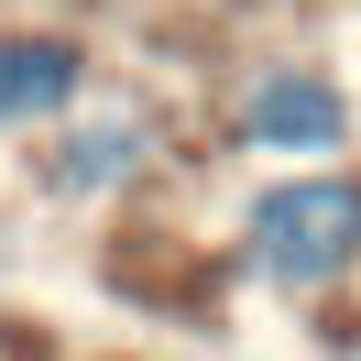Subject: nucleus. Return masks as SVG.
Listing matches in <instances>:
<instances>
[{
    "instance_id": "4",
    "label": "nucleus",
    "mask_w": 361,
    "mask_h": 361,
    "mask_svg": "<svg viewBox=\"0 0 361 361\" xmlns=\"http://www.w3.org/2000/svg\"><path fill=\"white\" fill-rule=\"evenodd\" d=\"M88 88H99L88 33H55V23H0V132H55V121H66Z\"/></svg>"
},
{
    "instance_id": "5",
    "label": "nucleus",
    "mask_w": 361,
    "mask_h": 361,
    "mask_svg": "<svg viewBox=\"0 0 361 361\" xmlns=\"http://www.w3.org/2000/svg\"><path fill=\"white\" fill-rule=\"evenodd\" d=\"M0 263H11V252H0Z\"/></svg>"
},
{
    "instance_id": "3",
    "label": "nucleus",
    "mask_w": 361,
    "mask_h": 361,
    "mask_svg": "<svg viewBox=\"0 0 361 361\" xmlns=\"http://www.w3.org/2000/svg\"><path fill=\"white\" fill-rule=\"evenodd\" d=\"M164 164V121L142 110V99H77L66 121H55V142L33 154V186L66 208H99L121 197V186H142Z\"/></svg>"
},
{
    "instance_id": "2",
    "label": "nucleus",
    "mask_w": 361,
    "mask_h": 361,
    "mask_svg": "<svg viewBox=\"0 0 361 361\" xmlns=\"http://www.w3.org/2000/svg\"><path fill=\"white\" fill-rule=\"evenodd\" d=\"M361 121L350 77L317 66V55H263V66L230 88V142L241 154H339Z\"/></svg>"
},
{
    "instance_id": "1",
    "label": "nucleus",
    "mask_w": 361,
    "mask_h": 361,
    "mask_svg": "<svg viewBox=\"0 0 361 361\" xmlns=\"http://www.w3.org/2000/svg\"><path fill=\"white\" fill-rule=\"evenodd\" d=\"M241 263L274 295H329L361 274V164H295L241 197Z\"/></svg>"
}]
</instances>
